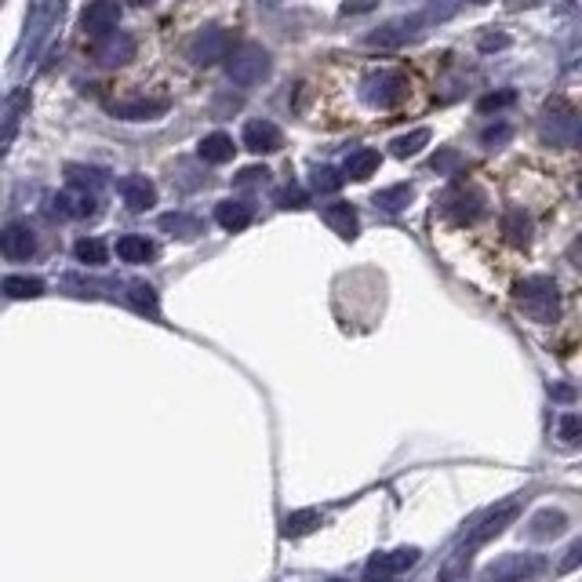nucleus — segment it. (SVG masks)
Listing matches in <instances>:
<instances>
[{
    "mask_svg": "<svg viewBox=\"0 0 582 582\" xmlns=\"http://www.w3.org/2000/svg\"><path fill=\"white\" fill-rule=\"evenodd\" d=\"M117 255L124 262H131V266H139V262H150L157 255V244L150 237H142V233H128V237L117 241Z\"/></svg>",
    "mask_w": 582,
    "mask_h": 582,
    "instance_id": "22",
    "label": "nucleus"
},
{
    "mask_svg": "<svg viewBox=\"0 0 582 582\" xmlns=\"http://www.w3.org/2000/svg\"><path fill=\"white\" fill-rule=\"evenodd\" d=\"M542 139L553 142V146H575V139H579V113L568 106V102H553V106H546V113H542Z\"/></svg>",
    "mask_w": 582,
    "mask_h": 582,
    "instance_id": "7",
    "label": "nucleus"
},
{
    "mask_svg": "<svg viewBox=\"0 0 582 582\" xmlns=\"http://www.w3.org/2000/svg\"><path fill=\"white\" fill-rule=\"evenodd\" d=\"M470 4H488V0H470Z\"/></svg>",
    "mask_w": 582,
    "mask_h": 582,
    "instance_id": "48",
    "label": "nucleus"
},
{
    "mask_svg": "<svg viewBox=\"0 0 582 582\" xmlns=\"http://www.w3.org/2000/svg\"><path fill=\"white\" fill-rule=\"evenodd\" d=\"M215 222H219L222 230H230V233L244 230V226L251 222V204H244V201H222L219 208H215Z\"/></svg>",
    "mask_w": 582,
    "mask_h": 582,
    "instance_id": "23",
    "label": "nucleus"
},
{
    "mask_svg": "<svg viewBox=\"0 0 582 582\" xmlns=\"http://www.w3.org/2000/svg\"><path fill=\"white\" fill-rule=\"evenodd\" d=\"M459 168H462L459 153H452V150H444V153L433 157V171H441V175H455Z\"/></svg>",
    "mask_w": 582,
    "mask_h": 582,
    "instance_id": "39",
    "label": "nucleus"
},
{
    "mask_svg": "<svg viewBox=\"0 0 582 582\" xmlns=\"http://www.w3.org/2000/svg\"><path fill=\"white\" fill-rule=\"evenodd\" d=\"M361 99L368 102L372 110H393V106H401V102L408 99V77H404V73H393V70L372 73V77L361 84Z\"/></svg>",
    "mask_w": 582,
    "mask_h": 582,
    "instance_id": "5",
    "label": "nucleus"
},
{
    "mask_svg": "<svg viewBox=\"0 0 582 582\" xmlns=\"http://www.w3.org/2000/svg\"><path fill=\"white\" fill-rule=\"evenodd\" d=\"M128 4H135V8H146V4H153V0H128Z\"/></svg>",
    "mask_w": 582,
    "mask_h": 582,
    "instance_id": "47",
    "label": "nucleus"
},
{
    "mask_svg": "<svg viewBox=\"0 0 582 582\" xmlns=\"http://www.w3.org/2000/svg\"><path fill=\"white\" fill-rule=\"evenodd\" d=\"M419 561V550H393V553H375L372 561L364 564V582H393L401 579L412 564Z\"/></svg>",
    "mask_w": 582,
    "mask_h": 582,
    "instance_id": "11",
    "label": "nucleus"
},
{
    "mask_svg": "<svg viewBox=\"0 0 582 582\" xmlns=\"http://www.w3.org/2000/svg\"><path fill=\"white\" fill-rule=\"evenodd\" d=\"M553 401H575V390L572 386H553Z\"/></svg>",
    "mask_w": 582,
    "mask_h": 582,
    "instance_id": "43",
    "label": "nucleus"
},
{
    "mask_svg": "<svg viewBox=\"0 0 582 582\" xmlns=\"http://www.w3.org/2000/svg\"><path fill=\"white\" fill-rule=\"evenodd\" d=\"M321 215H324V222H328V230L339 233L342 241H353V237L361 233V222H357L353 204H332V208H324Z\"/></svg>",
    "mask_w": 582,
    "mask_h": 582,
    "instance_id": "19",
    "label": "nucleus"
},
{
    "mask_svg": "<svg viewBox=\"0 0 582 582\" xmlns=\"http://www.w3.org/2000/svg\"><path fill=\"white\" fill-rule=\"evenodd\" d=\"M579 433H582V419L579 415H568V419L561 422V437L564 441H579Z\"/></svg>",
    "mask_w": 582,
    "mask_h": 582,
    "instance_id": "41",
    "label": "nucleus"
},
{
    "mask_svg": "<svg viewBox=\"0 0 582 582\" xmlns=\"http://www.w3.org/2000/svg\"><path fill=\"white\" fill-rule=\"evenodd\" d=\"M372 201H375V208L386 211V215H401V211L415 201V186L412 182H397V186H386V190L375 193Z\"/></svg>",
    "mask_w": 582,
    "mask_h": 582,
    "instance_id": "20",
    "label": "nucleus"
},
{
    "mask_svg": "<svg viewBox=\"0 0 582 582\" xmlns=\"http://www.w3.org/2000/svg\"><path fill=\"white\" fill-rule=\"evenodd\" d=\"M502 241H510L513 248H528L532 244V219L524 211H506L502 215Z\"/></svg>",
    "mask_w": 582,
    "mask_h": 582,
    "instance_id": "21",
    "label": "nucleus"
},
{
    "mask_svg": "<svg viewBox=\"0 0 582 582\" xmlns=\"http://www.w3.org/2000/svg\"><path fill=\"white\" fill-rule=\"evenodd\" d=\"M62 19V0H30V11H26V26H22V44L15 51V66L26 70L41 59L44 44L51 41V33Z\"/></svg>",
    "mask_w": 582,
    "mask_h": 582,
    "instance_id": "2",
    "label": "nucleus"
},
{
    "mask_svg": "<svg viewBox=\"0 0 582 582\" xmlns=\"http://www.w3.org/2000/svg\"><path fill=\"white\" fill-rule=\"evenodd\" d=\"M379 8V0H346L342 4V15H364V11Z\"/></svg>",
    "mask_w": 582,
    "mask_h": 582,
    "instance_id": "42",
    "label": "nucleus"
},
{
    "mask_svg": "<svg viewBox=\"0 0 582 582\" xmlns=\"http://www.w3.org/2000/svg\"><path fill=\"white\" fill-rule=\"evenodd\" d=\"M317 524H321V513L317 510H299V513H291L288 521H284V535L302 539V535H310Z\"/></svg>",
    "mask_w": 582,
    "mask_h": 582,
    "instance_id": "33",
    "label": "nucleus"
},
{
    "mask_svg": "<svg viewBox=\"0 0 582 582\" xmlns=\"http://www.w3.org/2000/svg\"><path fill=\"white\" fill-rule=\"evenodd\" d=\"M73 255H77L84 266H102V262L110 259V248L102 241H95V237H81V241L73 244Z\"/></svg>",
    "mask_w": 582,
    "mask_h": 582,
    "instance_id": "32",
    "label": "nucleus"
},
{
    "mask_svg": "<svg viewBox=\"0 0 582 582\" xmlns=\"http://www.w3.org/2000/svg\"><path fill=\"white\" fill-rule=\"evenodd\" d=\"M513 299H517V310L524 317H532V321H542L550 324L557 321V313H561V291L550 277H528L513 288Z\"/></svg>",
    "mask_w": 582,
    "mask_h": 582,
    "instance_id": "3",
    "label": "nucleus"
},
{
    "mask_svg": "<svg viewBox=\"0 0 582 582\" xmlns=\"http://www.w3.org/2000/svg\"><path fill=\"white\" fill-rule=\"evenodd\" d=\"M121 197L124 204H128L131 211H150L153 204H157V186H153L146 175H128V179H121Z\"/></svg>",
    "mask_w": 582,
    "mask_h": 582,
    "instance_id": "17",
    "label": "nucleus"
},
{
    "mask_svg": "<svg viewBox=\"0 0 582 582\" xmlns=\"http://www.w3.org/2000/svg\"><path fill=\"white\" fill-rule=\"evenodd\" d=\"M0 251L8 255L11 262H26L33 259V251H37V237L26 222H8L4 230H0Z\"/></svg>",
    "mask_w": 582,
    "mask_h": 582,
    "instance_id": "14",
    "label": "nucleus"
},
{
    "mask_svg": "<svg viewBox=\"0 0 582 582\" xmlns=\"http://www.w3.org/2000/svg\"><path fill=\"white\" fill-rule=\"evenodd\" d=\"M237 186H255V182H270V168L266 164H251V168H241L233 175Z\"/></svg>",
    "mask_w": 582,
    "mask_h": 582,
    "instance_id": "37",
    "label": "nucleus"
},
{
    "mask_svg": "<svg viewBox=\"0 0 582 582\" xmlns=\"http://www.w3.org/2000/svg\"><path fill=\"white\" fill-rule=\"evenodd\" d=\"M273 4H281V0H259V8H273Z\"/></svg>",
    "mask_w": 582,
    "mask_h": 582,
    "instance_id": "46",
    "label": "nucleus"
},
{
    "mask_svg": "<svg viewBox=\"0 0 582 582\" xmlns=\"http://www.w3.org/2000/svg\"><path fill=\"white\" fill-rule=\"evenodd\" d=\"M30 110V91L26 88H15L4 102V110H0V157L11 150V142L19 139V128H22V117Z\"/></svg>",
    "mask_w": 582,
    "mask_h": 582,
    "instance_id": "12",
    "label": "nucleus"
},
{
    "mask_svg": "<svg viewBox=\"0 0 582 582\" xmlns=\"http://www.w3.org/2000/svg\"><path fill=\"white\" fill-rule=\"evenodd\" d=\"M575 561H579V542H575L572 550H568V557H564V568H575Z\"/></svg>",
    "mask_w": 582,
    "mask_h": 582,
    "instance_id": "45",
    "label": "nucleus"
},
{
    "mask_svg": "<svg viewBox=\"0 0 582 582\" xmlns=\"http://www.w3.org/2000/svg\"><path fill=\"white\" fill-rule=\"evenodd\" d=\"M513 139V128L510 124H492V128H484L481 131V142L492 150V146H506V142Z\"/></svg>",
    "mask_w": 582,
    "mask_h": 582,
    "instance_id": "38",
    "label": "nucleus"
},
{
    "mask_svg": "<svg viewBox=\"0 0 582 582\" xmlns=\"http://www.w3.org/2000/svg\"><path fill=\"white\" fill-rule=\"evenodd\" d=\"M117 22H121V8H117L113 0H95V4L84 8L81 30L88 33V37H110V33L117 30Z\"/></svg>",
    "mask_w": 582,
    "mask_h": 582,
    "instance_id": "13",
    "label": "nucleus"
},
{
    "mask_svg": "<svg viewBox=\"0 0 582 582\" xmlns=\"http://www.w3.org/2000/svg\"><path fill=\"white\" fill-rule=\"evenodd\" d=\"M452 15H455L452 0H433V4H426L422 11L408 15V19H393V22H386V26H379V30H372L364 37V44H368V48H397V44L422 37V30H430L437 22L452 19Z\"/></svg>",
    "mask_w": 582,
    "mask_h": 582,
    "instance_id": "1",
    "label": "nucleus"
},
{
    "mask_svg": "<svg viewBox=\"0 0 582 582\" xmlns=\"http://www.w3.org/2000/svg\"><path fill=\"white\" fill-rule=\"evenodd\" d=\"M128 306L135 313H146V317H157L161 313V302H157V291L150 288L146 281L128 284Z\"/></svg>",
    "mask_w": 582,
    "mask_h": 582,
    "instance_id": "27",
    "label": "nucleus"
},
{
    "mask_svg": "<svg viewBox=\"0 0 582 582\" xmlns=\"http://www.w3.org/2000/svg\"><path fill=\"white\" fill-rule=\"evenodd\" d=\"M517 102V91L513 88H499V91H488L484 99H477V110L481 113H495V110H506V106H513Z\"/></svg>",
    "mask_w": 582,
    "mask_h": 582,
    "instance_id": "34",
    "label": "nucleus"
},
{
    "mask_svg": "<svg viewBox=\"0 0 582 582\" xmlns=\"http://www.w3.org/2000/svg\"><path fill=\"white\" fill-rule=\"evenodd\" d=\"M375 171H379V153L375 150H357L346 157V168H342V175L353 182H364V179H372Z\"/></svg>",
    "mask_w": 582,
    "mask_h": 582,
    "instance_id": "24",
    "label": "nucleus"
},
{
    "mask_svg": "<svg viewBox=\"0 0 582 582\" xmlns=\"http://www.w3.org/2000/svg\"><path fill=\"white\" fill-rule=\"evenodd\" d=\"M244 146L251 153H273L284 146V135L273 121H248L244 124Z\"/></svg>",
    "mask_w": 582,
    "mask_h": 582,
    "instance_id": "16",
    "label": "nucleus"
},
{
    "mask_svg": "<svg viewBox=\"0 0 582 582\" xmlns=\"http://www.w3.org/2000/svg\"><path fill=\"white\" fill-rule=\"evenodd\" d=\"M41 291H44L41 277H26V273L4 277V295H8V299H37Z\"/></svg>",
    "mask_w": 582,
    "mask_h": 582,
    "instance_id": "29",
    "label": "nucleus"
},
{
    "mask_svg": "<svg viewBox=\"0 0 582 582\" xmlns=\"http://www.w3.org/2000/svg\"><path fill=\"white\" fill-rule=\"evenodd\" d=\"M66 182H70L73 190H95V186H102V182H110V175L102 168H84V164H66Z\"/></svg>",
    "mask_w": 582,
    "mask_h": 582,
    "instance_id": "28",
    "label": "nucleus"
},
{
    "mask_svg": "<svg viewBox=\"0 0 582 582\" xmlns=\"http://www.w3.org/2000/svg\"><path fill=\"white\" fill-rule=\"evenodd\" d=\"M477 48L481 51H502V48H510V37H506V33H484Z\"/></svg>",
    "mask_w": 582,
    "mask_h": 582,
    "instance_id": "40",
    "label": "nucleus"
},
{
    "mask_svg": "<svg viewBox=\"0 0 582 582\" xmlns=\"http://www.w3.org/2000/svg\"><path fill=\"white\" fill-rule=\"evenodd\" d=\"M171 110L168 95H128V99L110 102V113L121 121H157Z\"/></svg>",
    "mask_w": 582,
    "mask_h": 582,
    "instance_id": "9",
    "label": "nucleus"
},
{
    "mask_svg": "<svg viewBox=\"0 0 582 582\" xmlns=\"http://www.w3.org/2000/svg\"><path fill=\"white\" fill-rule=\"evenodd\" d=\"M441 208H444V215H448L452 222H459V226H470V222L484 219V211H488V197H484L477 186L462 182V186H455V190L444 193Z\"/></svg>",
    "mask_w": 582,
    "mask_h": 582,
    "instance_id": "6",
    "label": "nucleus"
},
{
    "mask_svg": "<svg viewBox=\"0 0 582 582\" xmlns=\"http://www.w3.org/2000/svg\"><path fill=\"white\" fill-rule=\"evenodd\" d=\"M226 73H230L233 84L241 88H255L270 77V51L262 44H241V48H230L226 55Z\"/></svg>",
    "mask_w": 582,
    "mask_h": 582,
    "instance_id": "4",
    "label": "nucleus"
},
{
    "mask_svg": "<svg viewBox=\"0 0 582 582\" xmlns=\"http://www.w3.org/2000/svg\"><path fill=\"white\" fill-rule=\"evenodd\" d=\"M91 59L99 62L102 70H117V66H128L131 59H135V41L131 37H124V33H117V37H99V48L91 51Z\"/></svg>",
    "mask_w": 582,
    "mask_h": 582,
    "instance_id": "15",
    "label": "nucleus"
},
{
    "mask_svg": "<svg viewBox=\"0 0 582 582\" xmlns=\"http://www.w3.org/2000/svg\"><path fill=\"white\" fill-rule=\"evenodd\" d=\"M230 48H233V33H226V30H201L197 37H193V44H190V62L193 66H219V62H226V55H230Z\"/></svg>",
    "mask_w": 582,
    "mask_h": 582,
    "instance_id": "8",
    "label": "nucleus"
},
{
    "mask_svg": "<svg viewBox=\"0 0 582 582\" xmlns=\"http://www.w3.org/2000/svg\"><path fill=\"white\" fill-rule=\"evenodd\" d=\"M426 142H430V131L415 128V131H408V135H401V139H393L390 153L397 157V161H408V157H415L419 150H426Z\"/></svg>",
    "mask_w": 582,
    "mask_h": 582,
    "instance_id": "30",
    "label": "nucleus"
},
{
    "mask_svg": "<svg viewBox=\"0 0 582 582\" xmlns=\"http://www.w3.org/2000/svg\"><path fill=\"white\" fill-rule=\"evenodd\" d=\"M313 190L317 193H335L342 186V175L335 168H313Z\"/></svg>",
    "mask_w": 582,
    "mask_h": 582,
    "instance_id": "35",
    "label": "nucleus"
},
{
    "mask_svg": "<svg viewBox=\"0 0 582 582\" xmlns=\"http://www.w3.org/2000/svg\"><path fill=\"white\" fill-rule=\"evenodd\" d=\"M233 153H237V146H233V139L226 131H211V135L201 139V146H197V157L204 164H230Z\"/></svg>",
    "mask_w": 582,
    "mask_h": 582,
    "instance_id": "18",
    "label": "nucleus"
},
{
    "mask_svg": "<svg viewBox=\"0 0 582 582\" xmlns=\"http://www.w3.org/2000/svg\"><path fill=\"white\" fill-rule=\"evenodd\" d=\"M546 568L539 553H506L499 561L488 564V579L492 582H521V579H532Z\"/></svg>",
    "mask_w": 582,
    "mask_h": 582,
    "instance_id": "10",
    "label": "nucleus"
},
{
    "mask_svg": "<svg viewBox=\"0 0 582 582\" xmlns=\"http://www.w3.org/2000/svg\"><path fill=\"white\" fill-rule=\"evenodd\" d=\"M277 204H281V208H306V204H310V193L291 182V186L277 190Z\"/></svg>",
    "mask_w": 582,
    "mask_h": 582,
    "instance_id": "36",
    "label": "nucleus"
},
{
    "mask_svg": "<svg viewBox=\"0 0 582 582\" xmlns=\"http://www.w3.org/2000/svg\"><path fill=\"white\" fill-rule=\"evenodd\" d=\"M564 528H568V517H564L561 510H539L532 517V524H528L532 539H553V535H561Z\"/></svg>",
    "mask_w": 582,
    "mask_h": 582,
    "instance_id": "25",
    "label": "nucleus"
},
{
    "mask_svg": "<svg viewBox=\"0 0 582 582\" xmlns=\"http://www.w3.org/2000/svg\"><path fill=\"white\" fill-rule=\"evenodd\" d=\"M51 215H59V219H88V215H95V197H88V193H81V197H55L51 201Z\"/></svg>",
    "mask_w": 582,
    "mask_h": 582,
    "instance_id": "26",
    "label": "nucleus"
},
{
    "mask_svg": "<svg viewBox=\"0 0 582 582\" xmlns=\"http://www.w3.org/2000/svg\"><path fill=\"white\" fill-rule=\"evenodd\" d=\"M161 230L175 233L179 241H193V237L201 233V219H193V215H182V211H175V215H161Z\"/></svg>",
    "mask_w": 582,
    "mask_h": 582,
    "instance_id": "31",
    "label": "nucleus"
},
{
    "mask_svg": "<svg viewBox=\"0 0 582 582\" xmlns=\"http://www.w3.org/2000/svg\"><path fill=\"white\" fill-rule=\"evenodd\" d=\"M542 0H506V8H517V11H524V8H539Z\"/></svg>",
    "mask_w": 582,
    "mask_h": 582,
    "instance_id": "44",
    "label": "nucleus"
}]
</instances>
